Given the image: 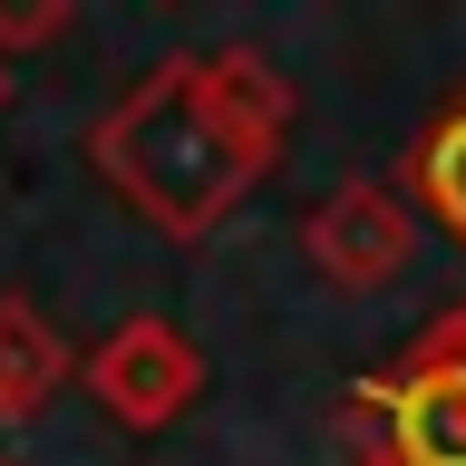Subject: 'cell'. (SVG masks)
<instances>
[{
  "mask_svg": "<svg viewBox=\"0 0 466 466\" xmlns=\"http://www.w3.org/2000/svg\"><path fill=\"white\" fill-rule=\"evenodd\" d=\"M282 137H291V87L272 78V58L175 49L87 127V156L156 233L204 243L262 175L282 166Z\"/></svg>",
  "mask_w": 466,
  "mask_h": 466,
  "instance_id": "obj_1",
  "label": "cell"
},
{
  "mask_svg": "<svg viewBox=\"0 0 466 466\" xmlns=\"http://www.w3.org/2000/svg\"><path fill=\"white\" fill-rule=\"evenodd\" d=\"M87 389H97V408H107L116 428L156 437V428H175V418L204 399V350L185 340L175 320L137 311V320H116L107 340L87 350Z\"/></svg>",
  "mask_w": 466,
  "mask_h": 466,
  "instance_id": "obj_2",
  "label": "cell"
},
{
  "mask_svg": "<svg viewBox=\"0 0 466 466\" xmlns=\"http://www.w3.org/2000/svg\"><path fill=\"white\" fill-rule=\"evenodd\" d=\"M301 253H311L320 282L379 291L389 272H408V253H418V214H408V195L350 175V185H330V195L301 214Z\"/></svg>",
  "mask_w": 466,
  "mask_h": 466,
  "instance_id": "obj_3",
  "label": "cell"
},
{
  "mask_svg": "<svg viewBox=\"0 0 466 466\" xmlns=\"http://www.w3.org/2000/svg\"><path fill=\"white\" fill-rule=\"evenodd\" d=\"M360 418L379 428L389 466H466V360H408L399 379H370Z\"/></svg>",
  "mask_w": 466,
  "mask_h": 466,
  "instance_id": "obj_4",
  "label": "cell"
},
{
  "mask_svg": "<svg viewBox=\"0 0 466 466\" xmlns=\"http://www.w3.org/2000/svg\"><path fill=\"white\" fill-rule=\"evenodd\" d=\"M58 389H68V340L20 291H0V428H29Z\"/></svg>",
  "mask_w": 466,
  "mask_h": 466,
  "instance_id": "obj_5",
  "label": "cell"
},
{
  "mask_svg": "<svg viewBox=\"0 0 466 466\" xmlns=\"http://www.w3.org/2000/svg\"><path fill=\"white\" fill-rule=\"evenodd\" d=\"M418 195H428V214L466 243V107L437 116L428 137H418Z\"/></svg>",
  "mask_w": 466,
  "mask_h": 466,
  "instance_id": "obj_6",
  "label": "cell"
},
{
  "mask_svg": "<svg viewBox=\"0 0 466 466\" xmlns=\"http://www.w3.org/2000/svg\"><path fill=\"white\" fill-rule=\"evenodd\" d=\"M68 20H78L68 0H20V10L0 0V68H10V49H49V39H58Z\"/></svg>",
  "mask_w": 466,
  "mask_h": 466,
  "instance_id": "obj_7",
  "label": "cell"
},
{
  "mask_svg": "<svg viewBox=\"0 0 466 466\" xmlns=\"http://www.w3.org/2000/svg\"><path fill=\"white\" fill-rule=\"evenodd\" d=\"M408 360H466V301L447 320H428V330H418V350H408Z\"/></svg>",
  "mask_w": 466,
  "mask_h": 466,
  "instance_id": "obj_8",
  "label": "cell"
},
{
  "mask_svg": "<svg viewBox=\"0 0 466 466\" xmlns=\"http://www.w3.org/2000/svg\"><path fill=\"white\" fill-rule=\"evenodd\" d=\"M0 97H10V68H0Z\"/></svg>",
  "mask_w": 466,
  "mask_h": 466,
  "instance_id": "obj_9",
  "label": "cell"
},
{
  "mask_svg": "<svg viewBox=\"0 0 466 466\" xmlns=\"http://www.w3.org/2000/svg\"><path fill=\"white\" fill-rule=\"evenodd\" d=\"M0 466H20V457H0Z\"/></svg>",
  "mask_w": 466,
  "mask_h": 466,
  "instance_id": "obj_10",
  "label": "cell"
},
{
  "mask_svg": "<svg viewBox=\"0 0 466 466\" xmlns=\"http://www.w3.org/2000/svg\"><path fill=\"white\" fill-rule=\"evenodd\" d=\"M379 466H389V457H379Z\"/></svg>",
  "mask_w": 466,
  "mask_h": 466,
  "instance_id": "obj_11",
  "label": "cell"
}]
</instances>
